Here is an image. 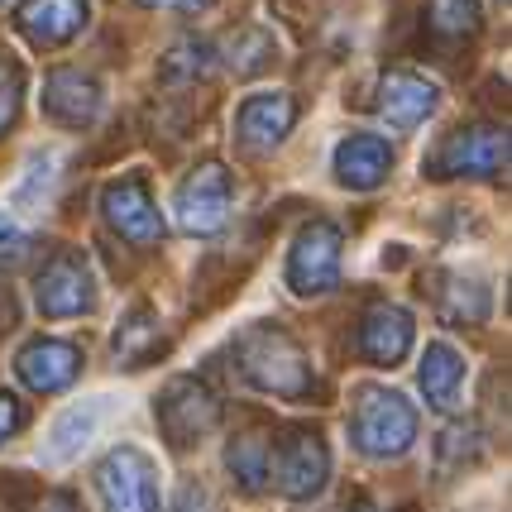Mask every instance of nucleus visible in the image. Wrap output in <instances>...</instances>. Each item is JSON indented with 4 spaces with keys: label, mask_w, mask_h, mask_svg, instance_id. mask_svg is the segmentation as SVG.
Instances as JSON below:
<instances>
[{
    "label": "nucleus",
    "mask_w": 512,
    "mask_h": 512,
    "mask_svg": "<svg viewBox=\"0 0 512 512\" xmlns=\"http://www.w3.org/2000/svg\"><path fill=\"white\" fill-rule=\"evenodd\" d=\"M230 359H235V374H240L254 393H264V398L302 402L316 393L312 359H307V350H302L278 321H254V326H245V331L235 335V345H230Z\"/></svg>",
    "instance_id": "f257e3e1"
},
{
    "label": "nucleus",
    "mask_w": 512,
    "mask_h": 512,
    "mask_svg": "<svg viewBox=\"0 0 512 512\" xmlns=\"http://www.w3.org/2000/svg\"><path fill=\"white\" fill-rule=\"evenodd\" d=\"M350 441L369 460H398L417 441V407L379 383H364L350 407Z\"/></svg>",
    "instance_id": "f03ea898"
},
{
    "label": "nucleus",
    "mask_w": 512,
    "mask_h": 512,
    "mask_svg": "<svg viewBox=\"0 0 512 512\" xmlns=\"http://www.w3.org/2000/svg\"><path fill=\"white\" fill-rule=\"evenodd\" d=\"M326 479H331V455L316 431L292 426L283 431V441H268V489H278L292 503H312L321 498Z\"/></svg>",
    "instance_id": "7ed1b4c3"
},
{
    "label": "nucleus",
    "mask_w": 512,
    "mask_h": 512,
    "mask_svg": "<svg viewBox=\"0 0 512 512\" xmlns=\"http://www.w3.org/2000/svg\"><path fill=\"white\" fill-rule=\"evenodd\" d=\"M96 493L106 512H158L163 489H158V465L139 446H115L96 465Z\"/></svg>",
    "instance_id": "20e7f679"
},
{
    "label": "nucleus",
    "mask_w": 512,
    "mask_h": 512,
    "mask_svg": "<svg viewBox=\"0 0 512 512\" xmlns=\"http://www.w3.org/2000/svg\"><path fill=\"white\" fill-rule=\"evenodd\" d=\"M431 178H498L508 173V134L493 125H469L455 130L436 144V154L426 158Z\"/></svg>",
    "instance_id": "39448f33"
},
{
    "label": "nucleus",
    "mask_w": 512,
    "mask_h": 512,
    "mask_svg": "<svg viewBox=\"0 0 512 512\" xmlns=\"http://www.w3.org/2000/svg\"><path fill=\"white\" fill-rule=\"evenodd\" d=\"M34 302H39V312L53 316V321L96 312V273H91L87 254H82V249L53 254V259L39 268V278H34Z\"/></svg>",
    "instance_id": "423d86ee"
},
{
    "label": "nucleus",
    "mask_w": 512,
    "mask_h": 512,
    "mask_svg": "<svg viewBox=\"0 0 512 512\" xmlns=\"http://www.w3.org/2000/svg\"><path fill=\"white\" fill-rule=\"evenodd\" d=\"M230 201H235V178L225 173V163L211 158V163H197L182 178L173 211H178V225L187 235H216L230 221Z\"/></svg>",
    "instance_id": "0eeeda50"
},
{
    "label": "nucleus",
    "mask_w": 512,
    "mask_h": 512,
    "mask_svg": "<svg viewBox=\"0 0 512 512\" xmlns=\"http://www.w3.org/2000/svg\"><path fill=\"white\" fill-rule=\"evenodd\" d=\"M340 225L331 221H312L288 249V288L297 297H321L340 283Z\"/></svg>",
    "instance_id": "6e6552de"
},
{
    "label": "nucleus",
    "mask_w": 512,
    "mask_h": 512,
    "mask_svg": "<svg viewBox=\"0 0 512 512\" xmlns=\"http://www.w3.org/2000/svg\"><path fill=\"white\" fill-rule=\"evenodd\" d=\"M154 417H158V426H163V436H168L178 450H187V446H197L201 436L216 431V422H221V402H216V393H211L206 383L173 379L163 388Z\"/></svg>",
    "instance_id": "1a4fd4ad"
},
{
    "label": "nucleus",
    "mask_w": 512,
    "mask_h": 512,
    "mask_svg": "<svg viewBox=\"0 0 512 512\" xmlns=\"http://www.w3.org/2000/svg\"><path fill=\"white\" fill-rule=\"evenodd\" d=\"M101 216L130 245H158V235H163V216L149 197V182L134 178V173L101 187Z\"/></svg>",
    "instance_id": "9d476101"
},
{
    "label": "nucleus",
    "mask_w": 512,
    "mask_h": 512,
    "mask_svg": "<svg viewBox=\"0 0 512 512\" xmlns=\"http://www.w3.org/2000/svg\"><path fill=\"white\" fill-rule=\"evenodd\" d=\"M297 125V101L288 91H254L235 115V134L249 154H273Z\"/></svg>",
    "instance_id": "9b49d317"
},
{
    "label": "nucleus",
    "mask_w": 512,
    "mask_h": 512,
    "mask_svg": "<svg viewBox=\"0 0 512 512\" xmlns=\"http://www.w3.org/2000/svg\"><path fill=\"white\" fill-rule=\"evenodd\" d=\"M44 115L63 130H87L101 115V82L82 67H58L44 82Z\"/></svg>",
    "instance_id": "f8f14e48"
},
{
    "label": "nucleus",
    "mask_w": 512,
    "mask_h": 512,
    "mask_svg": "<svg viewBox=\"0 0 512 512\" xmlns=\"http://www.w3.org/2000/svg\"><path fill=\"white\" fill-rule=\"evenodd\" d=\"M441 111V87L422 72H388L379 82V115L393 130H417Z\"/></svg>",
    "instance_id": "ddd939ff"
},
{
    "label": "nucleus",
    "mask_w": 512,
    "mask_h": 512,
    "mask_svg": "<svg viewBox=\"0 0 512 512\" xmlns=\"http://www.w3.org/2000/svg\"><path fill=\"white\" fill-rule=\"evenodd\" d=\"M412 340H417V321L398 302H379L359 321V355L369 364H388V369L402 364L407 350H412Z\"/></svg>",
    "instance_id": "4468645a"
},
{
    "label": "nucleus",
    "mask_w": 512,
    "mask_h": 512,
    "mask_svg": "<svg viewBox=\"0 0 512 512\" xmlns=\"http://www.w3.org/2000/svg\"><path fill=\"white\" fill-rule=\"evenodd\" d=\"M87 24V0H20L15 29L34 48H63L82 34Z\"/></svg>",
    "instance_id": "2eb2a0df"
},
{
    "label": "nucleus",
    "mask_w": 512,
    "mask_h": 512,
    "mask_svg": "<svg viewBox=\"0 0 512 512\" xmlns=\"http://www.w3.org/2000/svg\"><path fill=\"white\" fill-rule=\"evenodd\" d=\"M335 182L340 187H350V192H374L383 178H388V168H393V149H388V139L383 134H345L340 144H335Z\"/></svg>",
    "instance_id": "dca6fc26"
},
{
    "label": "nucleus",
    "mask_w": 512,
    "mask_h": 512,
    "mask_svg": "<svg viewBox=\"0 0 512 512\" xmlns=\"http://www.w3.org/2000/svg\"><path fill=\"white\" fill-rule=\"evenodd\" d=\"M15 369L34 393H63L82 374V350L72 340H29L15 359Z\"/></svg>",
    "instance_id": "f3484780"
},
{
    "label": "nucleus",
    "mask_w": 512,
    "mask_h": 512,
    "mask_svg": "<svg viewBox=\"0 0 512 512\" xmlns=\"http://www.w3.org/2000/svg\"><path fill=\"white\" fill-rule=\"evenodd\" d=\"M436 312L446 316L450 326H484L493 312L489 283L474 278V273H460V268L436 273Z\"/></svg>",
    "instance_id": "a211bd4d"
},
{
    "label": "nucleus",
    "mask_w": 512,
    "mask_h": 512,
    "mask_svg": "<svg viewBox=\"0 0 512 512\" xmlns=\"http://www.w3.org/2000/svg\"><path fill=\"white\" fill-rule=\"evenodd\" d=\"M417 379H422V393L436 412H460L465 407V355L455 345H446V340L426 345Z\"/></svg>",
    "instance_id": "6ab92c4d"
},
{
    "label": "nucleus",
    "mask_w": 512,
    "mask_h": 512,
    "mask_svg": "<svg viewBox=\"0 0 512 512\" xmlns=\"http://www.w3.org/2000/svg\"><path fill=\"white\" fill-rule=\"evenodd\" d=\"M106 402L111 398H91V402H82V407H67L63 417L53 422L48 446H44L48 465H67L72 455H82V446L96 436V426H101V417H106Z\"/></svg>",
    "instance_id": "aec40b11"
},
{
    "label": "nucleus",
    "mask_w": 512,
    "mask_h": 512,
    "mask_svg": "<svg viewBox=\"0 0 512 512\" xmlns=\"http://www.w3.org/2000/svg\"><path fill=\"white\" fill-rule=\"evenodd\" d=\"M163 345H168V340H163L158 316L149 312V307H134V312L120 321V331H115V359H120L125 369H144Z\"/></svg>",
    "instance_id": "412c9836"
},
{
    "label": "nucleus",
    "mask_w": 512,
    "mask_h": 512,
    "mask_svg": "<svg viewBox=\"0 0 512 512\" xmlns=\"http://www.w3.org/2000/svg\"><path fill=\"white\" fill-rule=\"evenodd\" d=\"M225 469L240 484V493H264L268 489V441L264 436H240L225 450Z\"/></svg>",
    "instance_id": "4be33fe9"
},
{
    "label": "nucleus",
    "mask_w": 512,
    "mask_h": 512,
    "mask_svg": "<svg viewBox=\"0 0 512 512\" xmlns=\"http://www.w3.org/2000/svg\"><path fill=\"white\" fill-rule=\"evenodd\" d=\"M268 58H273V39H268L264 29H235L230 39H225V67L235 72V77H254V72H264Z\"/></svg>",
    "instance_id": "5701e85b"
},
{
    "label": "nucleus",
    "mask_w": 512,
    "mask_h": 512,
    "mask_svg": "<svg viewBox=\"0 0 512 512\" xmlns=\"http://www.w3.org/2000/svg\"><path fill=\"white\" fill-rule=\"evenodd\" d=\"M426 24L441 39H465L479 29V0H426Z\"/></svg>",
    "instance_id": "b1692460"
},
{
    "label": "nucleus",
    "mask_w": 512,
    "mask_h": 512,
    "mask_svg": "<svg viewBox=\"0 0 512 512\" xmlns=\"http://www.w3.org/2000/svg\"><path fill=\"white\" fill-rule=\"evenodd\" d=\"M53 163L58 158L53 154H34L29 158V178L15 187V206H29V211H44V201H48V187H53Z\"/></svg>",
    "instance_id": "393cba45"
},
{
    "label": "nucleus",
    "mask_w": 512,
    "mask_h": 512,
    "mask_svg": "<svg viewBox=\"0 0 512 512\" xmlns=\"http://www.w3.org/2000/svg\"><path fill=\"white\" fill-rule=\"evenodd\" d=\"M158 72H163L168 82H178V77H206V72H211V48L187 39V44H178L168 58H163V67H158Z\"/></svg>",
    "instance_id": "a878e982"
},
{
    "label": "nucleus",
    "mask_w": 512,
    "mask_h": 512,
    "mask_svg": "<svg viewBox=\"0 0 512 512\" xmlns=\"http://www.w3.org/2000/svg\"><path fill=\"white\" fill-rule=\"evenodd\" d=\"M436 455H441V465H446L450 455H460V465H474L484 455V436L474 426H450V431H441V441H436Z\"/></svg>",
    "instance_id": "bb28decb"
},
{
    "label": "nucleus",
    "mask_w": 512,
    "mask_h": 512,
    "mask_svg": "<svg viewBox=\"0 0 512 512\" xmlns=\"http://www.w3.org/2000/svg\"><path fill=\"white\" fill-rule=\"evenodd\" d=\"M29 254H34V235H29V230H20V225L0 211V268L24 264Z\"/></svg>",
    "instance_id": "cd10ccee"
},
{
    "label": "nucleus",
    "mask_w": 512,
    "mask_h": 512,
    "mask_svg": "<svg viewBox=\"0 0 512 512\" xmlns=\"http://www.w3.org/2000/svg\"><path fill=\"white\" fill-rule=\"evenodd\" d=\"M20 426H24V402L10 398V393H0V441H5V436H15Z\"/></svg>",
    "instance_id": "c85d7f7f"
},
{
    "label": "nucleus",
    "mask_w": 512,
    "mask_h": 512,
    "mask_svg": "<svg viewBox=\"0 0 512 512\" xmlns=\"http://www.w3.org/2000/svg\"><path fill=\"white\" fill-rule=\"evenodd\" d=\"M144 10H178V15H197V10H211L216 0H139Z\"/></svg>",
    "instance_id": "c756f323"
},
{
    "label": "nucleus",
    "mask_w": 512,
    "mask_h": 512,
    "mask_svg": "<svg viewBox=\"0 0 512 512\" xmlns=\"http://www.w3.org/2000/svg\"><path fill=\"white\" fill-rule=\"evenodd\" d=\"M29 512H82V508H77V498H72V493H48V498H39Z\"/></svg>",
    "instance_id": "7c9ffc66"
},
{
    "label": "nucleus",
    "mask_w": 512,
    "mask_h": 512,
    "mask_svg": "<svg viewBox=\"0 0 512 512\" xmlns=\"http://www.w3.org/2000/svg\"><path fill=\"white\" fill-rule=\"evenodd\" d=\"M15 91H20V82H15V77H10V87L0 82V130L15 120Z\"/></svg>",
    "instance_id": "2f4dec72"
},
{
    "label": "nucleus",
    "mask_w": 512,
    "mask_h": 512,
    "mask_svg": "<svg viewBox=\"0 0 512 512\" xmlns=\"http://www.w3.org/2000/svg\"><path fill=\"white\" fill-rule=\"evenodd\" d=\"M178 512H216V508H211V498H206L201 489H187V493H182V508Z\"/></svg>",
    "instance_id": "473e14b6"
},
{
    "label": "nucleus",
    "mask_w": 512,
    "mask_h": 512,
    "mask_svg": "<svg viewBox=\"0 0 512 512\" xmlns=\"http://www.w3.org/2000/svg\"><path fill=\"white\" fill-rule=\"evenodd\" d=\"M350 512H374V508H350Z\"/></svg>",
    "instance_id": "72a5a7b5"
}]
</instances>
